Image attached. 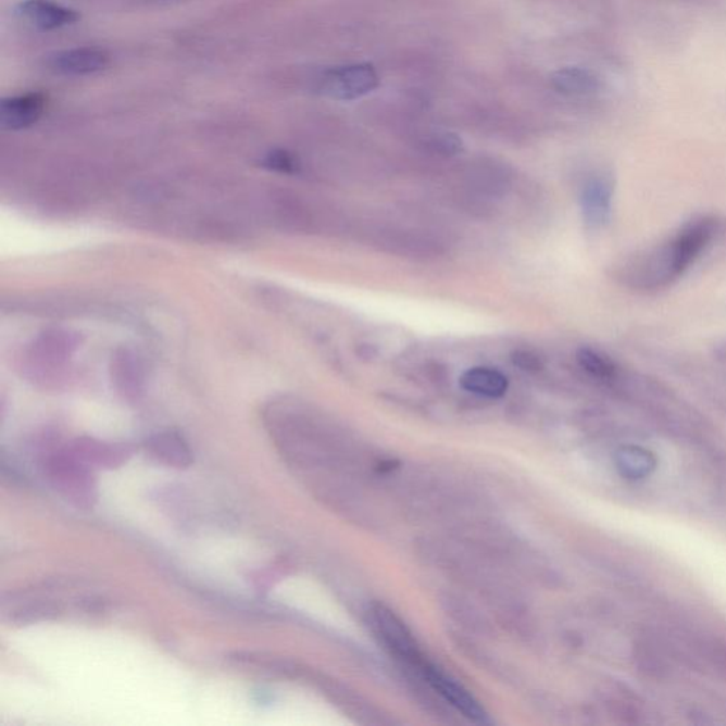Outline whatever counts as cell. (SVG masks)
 Masks as SVG:
<instances>
[{"label": "cell", "instance_id": "52a82bcc", "mask_svg": "<svg viewBox=\"0 0 726 726\" xmlns=\"http://www.w3.org/2000/svg\"><path fill=\"white\" fill-rule=\"evenodd\" d=\"M110 66V54L96 48L55 51L48 58L51 72L67 77L91 76Z\"/></svg>", "mask_w": 726, "mask_h": 726}, {"label": "cell", "instance_id": "2e32d148", "mask_svg": "<svg viewBox=\"0 0 726 726\" xmlns=\"http://www.w3.org/2000/svg\"><path fill=\"white\" fill-rule=\"evenodd\" d=\"M579 365L596 379H612L616 375V365L604 353L594 351L592 348H581L578 351Z\"/></svg>", "mask_w": 726, "mask_h": 726}, {"label": "cell", "instance_id": "8992f818", "mask_svg": "<svg viewBox=\"0 0 726 726\" xmlns=\"http://www.w3.org/2000/svg\"><path fill=\"white\" fill-rule=\"evenodd\" d=\"M15 13L26 26L37 32L59 30L80 21L77 11L54 0H23Z\"/></svg>", "mask_w": 726, "mask_h": 726}, {"label": "cell", "instance_id": "ac0fdd59", "mask_svg": "<svg viewBox=\"0 0 726 726\" xmlns=\"http://www.w3.org/2000/svg\"><path fill=\"white\" fill-rule=\"evenodd\" d=\"M265 162H267V166L272 167V170L286 172V174H291V172H296L297 170L295 157L286 151L270 152Z\"/></svg>", "mask_w": 726, "mask_h": 726}, {"label": "cell", "instance_id": "e0dca14e", "mask_svg": "<svg viewBox=\"0 0 726 726\" xmlns=\"http://www.w3.org/2000/svg\"><path fill=\"white\" fill-rule=\"evenodd\" d=\"M511 361L516 367L525 372H539L543 367L541 356L530 351H524V349L512 353Z\"/></svg>", "mask_w": 726, "mask_h": 726}, {"label": "cell", "instance_id": "9c48e42d", "mask_svg": "<svg viewBox=\"0 0 726 726\" xmlns=\"http://www.w3.org/2000/svg\"><path fill=\"white\" fill-rule=\"evenodd\" d=\"M67 446L78 459L90 465L96 472L123 467L132 458V450L128 446L107 443V441L91 439V437H82Z\"/></svg>", "mask_w": 726, "mask_h": 726}, {"label": "cell", "instance_id": "277c9868", "mask_svg": "<svg viewBox=\"0 0 726 726\" xmlns=\"http://www.w3.org/2000/svg\"><path fill=\"white\" fill-rule=\"evenodd\" d=\"M372 626L378 633L381 641L393 651L398 658L408 661L417 669L425 664L426 658L418 649V644L404 623L388 608L376 604L370 613Z\"/></svg>", "mask_w": 726, "mask_h": 726}, {"label": "cell", "instance_id": "6da1fadb", "mask_svg": "<svg viewBox=\"0 0 726 726\" xmlns=\"http://www.w3.org/2000/svg\"><path fill=\"white\" fill-rule=\"evenodd\" d=\"M37 467L51 490L74 509L92 511L99 504L96 470L78 459L68 446L46 451L37 460Z\"/></svg>", "mask_w": 726, "mask_h": 726}, {"label": "cell", "instance_id": "30bf717a", "mask_svg": "<svg viewBox=\"0 0 726 726\" xmlns=\"http://www.w3.org/2000/svg\"><path fill=\"white\" fill-rule=\"evenodd\" d=\"M48 97L43 92H26L11 97L0 104V123L8 129H25L35 125L43 115Z\"/></svg>", "mask_w": 726, "mask_h": 726}, {"label": "cell", "instance_id": "7c38bea8", "mask_svg": "<svg viewBox=\"0 0 726 726\" xmlns=\"http://www.w3.org/2000/svg\"><path fill=\"white\" fill-rule=\"evenodd\" d=\"M551 83L563 96L588 97L602 88V80L592 70L584 67H565L552 74Z\"/></svg>", "mask_w": 726, "mask_h": 726}, {"label": "cell", "instance_id": "4fadbf2b", "mask_svg": "<svg viewBox=\"0 0 726 726\" xmlns=\"http://www.w3.org/2000/svg\"><path fill=\"white\" fill-rule=\"evenodd\" d=\"M460 386L478 397L498 399L504 397L510 384L506 376L500 371L478 366L464 372L460 378Z\"/></svg>", "mask_w": 726, "mask_h": 726}, {"label": "cell", "instance_id": "ba28073f", "mask_svg": "<svg viewBox=\"0 0 726 726\" xmlns=\"http://www.w3.org/2000/svg\"><path fill=\"white\" fill-rule=\"evenodd\" d=\"M143 450L152 463L167 468L186 470L193 464V453L188 441L176 431H162L149 437Z\"/></svg>", "mask_w": 726, "mask_h": 726}, {"label": "cell", "instance_id": "8fae6325", "mask_svg": "<svg viewBox=\"0 0 726 726\" xmlns=\"http://www.w3.org/2000/svg\"><path fill=\"white\" fill-rule=\"evenodd\" d=\"M581 212L592 227L603 226L611 215L612 186L606 179L593 178L581 190Z\"/></svg>", "mask_w": 726, "mask_h": 726}, {"label": "cell", "instance_id": "9a60e30c", "mask_svg": "<svg viewBox=\"0 0 726 726\" xmlns=\"http://www.w3.org/2000/svg\"><path fill=\"white\" fill-rule=\"evenodd\" d=\"M658 464L653 453L640 447H623L616 453V467L623 477L640 479L653 473Z\"/></svg>", "mask_w": 726, "mask_h": 726}, {"label": "cell", "instance_id": "5b68a950", "mask_svg": "<svg viewBox=\"0 0 726 726\" xmlns=\"http://www.w3.org/2000/svg\"><path fill=\"white\" fill-rule=\"evenodd\" d=\"M418 672L430 684L433 690L440 693L455 710L462 712L465 718L477 724L490 723L486 710L483 709V705L479 704L472 692L465 690L458 679L449 676L443 669L437 667L436 664L429 663V661H426L418 668Z\"/></svg>", "mask_w": 726, "mask_h": 726}, {"label": "cell", "instance_id": "3957f363", "mask_svg": "<svg viewBox=\"0 0 726 726\" xmlns=\"http://www.w3.org/2000/svg\"><path fill=\"white\" fill-rule=\"evenodd\" d=\"M712 231H714V223L698 221L679 233L668 248L664 249V254L659 255L664 267L663 278L672 280L686 272L711 240Z\"/></svg>", "mask_w": 726, "mask_h": 726}, {"label": "cell", "instance_id": "7a4b0ae2", "mask_svg": "<svg viewBox=\"0 0 726 726\" xmlns=\"http://www.w3.org/2000/svg\"><path fill=\"white\" fill-rule=\"evenodd\" d=\"M378 86L376 68L370 63H356L328 70L321 77L318 88L329 99L353 101L370 95Z\"/></svg>", "mask_w": 726, "mask_h": 726}, {"label": "cell", "instance_id": "ffe728a7", "mask_svg": "<svg viewBox=\"0 0 726 726\" xmlns=\"http://www.w3.org/2000/svg\"><path fill=\"white\" fill-rule=\"evenodd\" d=\"M148 2L158 4H170V3L184 2V0H148Z\"/></svg>", "mask_w": 726, "mask_h": 726}, {"label": "cell", "instance_id": "5bb4252c", "mask_svg": "<svg viewBox=\"0 0 726 726\" xmlns=\"http://www.w3.org/2000/svg\"><path fill=\"white\" fill-rule=\"evenodd\" d=\"M63 612L64 606L60 600L36 598L17 604L15 609L9 612V618L15 625L27 626L35 625V623L54 621V618L62 616Z\"/></svg>", "mask_w": 726, "mask_h": 726}, {"label": "cell", "instance_id": "d6986e66", "mask_svg": "<svg viewBox=\"0 0 726 726\" xmlns=\"http://www.w3.org/2000/svg\"><path fill=\"white\" fill-rule=\"evenodd\" d=\"M435 148L437 151L446 153V155H454V153L462 151L463 143L458 135L443 134L437 135L435 138Z\"/></svg>", "mask_w": 726, "mask_h": 726}]
</instances>
